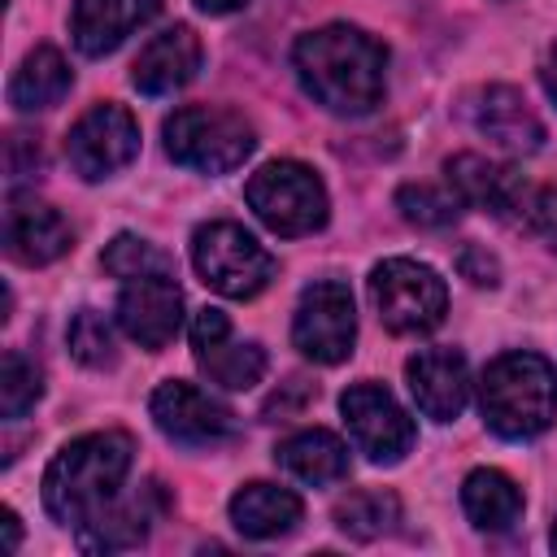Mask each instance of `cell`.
Returning <instances> with one entry per match:
<instances>
[{
    "mask_svg": "<svg viewBox=\"0 0 557 557\" xmlns=\"http://www.w3.org/2000/svg\"><path fill=\"white\" fill-rule=\"evenodd\" d=\"M292 65L300 87L339 117H361L383 100V74H387V48L344 22L318 26L296 39Z\"/></svg>",
    "mask_w": 557,
    "mask_h": 557,
    "instance_id": "cell-1",
    "label": "cell"
},
{
    "mask_svg": "<svg viewBox=\"0 0 557 557\" xmlns=\"http://www.w3.org/2000/svg\"><path fill=\"white\" fill-rule=\"evenodd\" d=\"M135 444L126 431H91L70 440L44 470V509L61 527L91 522L126 483Z\"/></svg>",
    "mask_w": 557,
    "mask_h": 557,
    "instance_id": "cell-2",
    "label": "cell"
},
{
    "mask_svg": "<svg viewBox=\"0 0 557 557\" xmlns=\"http://www.w3.org/2000/svg\"><path fill=\"white\" fill-rule=\"evenodd\" d=\"M483 422L505 440H531L557 418V370L540 352H500L479 379Z\"/></svg>",
    "mask_w": 557,
    "mask_h": 557,
    "instance_id": "cell-3",
    "label": "cell"
},
{
    "mask_svg": "<svg viewBox=\"0 0 557 557\" xmlns=\"http://www.w3.org/2000/svg\"><path fill=\"white\" fill-rule=\"evenodd\" d=\"M165 152L170 161L200 170V174H226L244 165V157L257 148V135L244 113L222 104H187L165 117Z\"/></svg>",
    "mask_w": 557,
    "mask_h": 557,
    "instance_id": "cell-4",
    "label": "cell"
},
{
    "mask_svg": "<svg viewBox=\"0 0 557 557\" xmlns=\"http://www.w3.org/2000/svg\"><path fill=\"white\" fill-rule=\"evenodd\" d=\"M244 200L283 239L322 231L326 226V213H331V200H326L322 178L309 165H300V161H270V165H261L248 178Z\"/></svg>",
    "mask_w": 557,
    "mask_h": 557,
    "instance_id": "cell-5",
    "label": "cell"
},
{
    "mask_svg": "<svg viewBox=\"0 0 557 557\" xmlns=\"http://www.w3.org/2000/svg\"><path fill=\"white\" fill-rule=\"evenodd\" d=\"M191 261L196 274L231 300H248L257 296L270 278H274V257L257 244L252 231H244L239 222H205L191 235Z\"/></svg>",
    "mask_w": 557,
    "mask_h": 557,
    "instance_id": "cell-6",
    "label": "cell"
},
{
    "mask_svg": "<svg viewBox=\"0 0 557 557\" xmlns=\"http://www.w3.org/2000/svg\"><path fill=\"white\" fill-rule=\"evenodd\" d=\"M370 296L392 335H426L448 313V287L444 278L409 257H387L370 274Z\"/></svg>",
    "mask_w": 557,
    "mask_h": 557,
    "instance_id": "cell-7",
    "label": "cell"
},
{
    "mask_svg": "<svg viewBox=\"0 0 557 557\" xmlns=\"http://www.w3.org/2000/svg\"><path fill=\"white\" fill-rule=\"evenodd\" d=\"M292 339L309 361L339 366L352 352V339H357V309H352L348 283H339V278L309 283L296 300Z\"/></svg>",
    "mask_w": 557,
    "mask_h": 557,
    "instance_id": "cell-8",
    "label": "cell"
},
{
    "mask_svg": "<svg viewBox=\"0 0 557 557\" xmlns=\"http://www.w3.org/2000/svg\"><path fill=\"white\" fill-rule=\"evenodd\" d=\"M139 152V122L131 117V109L104 100V104H91L65 135V157L74 165L78 178L87 183H100V178H113L117 170H126Z\"/></svg>",
    "mask_w": 557,
    "mask_h": 557,
    "instance_id": "cell-9",
    "label": "cell"
},
{
    "mask_svg": "<svg viewBox=\"0 0 557 557\" xmlns=\"http://www.w3.org/2000/svg\"><path fill=\"white\" fill-rule=\"evenodd\" d=\"M339 413H344V422L352 431V444L374 466H396L418 440L413 418L400 409V400L383 383H352L339 396Z\"/></svg>",
    "mask_w": 557,
    "mask_h": 557,
    "instance_id": "cell-10",
    "label": "cell"
},
{
    "mask_svg": "<svg viewBox=\"0 0 557 557\" xmlns=\"http://www.w3.org/2000/svg\"><path fill=\"white\" fill-rule=\"evenodd\" d=\"M148 413L157 422V431L174 444H187V448H209V444H222L235 435V413L213 400L209 392H200L196 383H183V379H170L152 392L148 400Z\"/></svg>",
    "mask_w": 557,
    "mask_h": 557,
    "instance_id": "cell-11",
    "label": "cell"
},
{
    "mask_svg": "<svg viewBox=\"0 0 557 557\" xmlns=\"http://www.w3.org/2000/svg\"><path fill=\"white\" fill-rule=\"evenodd\" d=\"M191 348H196V366L209 383L226 387V392H248L252 383H261L265 374V348L252 339H231V322L222 309H200L191 322Z\"/></svg>",
    "mask_w": 557,
    "mask_h": 557,
    "instance_id": "cell-12",
    "label": "cell"
},
{
    "mask_svg": "<svg viewBox=\"0 0 557 557\" xmlns=\"http://www.w3.org/2000/svg\"><path fill=\"white\" fill-rule=\"evenodd\" d=\"M74 248L70 222L30 191H9L4 205V252L22 265H48Z\"/></svg>",
    "mask_w": 557,
    "mask_h": 557,
    "instance_id": "cell-13",
    "label": "cell"
},
{
    "mask_svg": "<svg viewBox=\"0 0 557 557\" xmlns=\"http://www.w3.org/2000/svg\"><path fill=\"white\" fill-rule=\"evenodd\" d=\"M444 174H448V187L457 191L461 205L487 209V213H496L505 222H522L531 187L513 165H496V161H487L479 152H461V157H453L444 165Z\"/></svg>",
    "mask_w": 557,
    "mask_h": 557,
    "instance_id": "cell-14",
    "label": "cell"
},
{
    "mask_svg": "<svg viewBox=\"0 0 557 557\" xmlns=\"http://www.w3.org/2000/svg\"><path fill=\"white\" fill-rule=\"evenodd\" d=\"M117 326L148 352L165 348L183 326V292L174 278H131L117 296Z\"/></svg>",
    "mask_w": 557,
    "mask_h": 557,
    "instance_id": "cell-15",
    "label": "cell"
},
{
    "mask_svg": "<svg viewBox=\"0 0 557 557\" xmlns=\"http://www.w3.org/2000/svg\"><path fill=\"white\" fill-rule=\"evenodd\" d=\"M165 509V492L161 483H144L131 496H113L91 522L78 527V548L83 553H122V548H139L152 531V522Z\"/></svg>",
    "mask_w": 557,
    "mask_h": 557,
    "instance_id": "cell-16",
    "label": "cell"
},
{
    "mask_svg": "<svg viewBox=\"0 0 557 557\" xmlns=\"http://www.w3.org/2000/svg\"><path fill=\"white\" fill-rule=\"evenodd\" d=\"M409 392L418 409L435 422H453L470 400V370L457 348H422L405 361Z\"/></svg>",
    "mask_w": 557,
    "mask_h": 557,
    "instance_id": "cell-17",
    "label": "cell"
},
{
    "mask_svg": "<svg viewBox=\"0 0 557 557\" xmlns=\"http://www.w3.org/2000/svg\"><path fill=\"white\" fill-rule=\"evenodd\" d=\"M200 70V39L191 26H170L144 44V52L131 65V83L139 96H174L183 91Z\"/></svg>",
    "mask_w": 557,
    "mask_h": 557,
    "instance_id": "cell-18",
    "label": "cell"
},
{
    "mask_svg": "<svg viewBox=\"0 0 557 557\" xmlns=\"http://www.w3.org/2000/svg\"><path fill=\"white\" fill-rule=\"evenodd\" d=\"M157 13H161V0H74L70 35L83 57H104L126 35L148 26Z\"/></svg>",
    "mask_w": 557,
    "mask_h": 557,
    "instance_id": "cell-19",
    "label": "cell"
},
{
    "mask_svg": "<svg viewBox=\"0 0 557 557\" xmlns=\"http://www.w3.org/2000/svg\"><path fill=\"white\" fill-rule=\"evenodd\" d=\"M474 126L505 152H535L544 144L540 117L527 109V100L513 87H487L474 100Z\"/></svg>",
    "mask_w": 557,
    "mask_h": 557,
    "instance_id": "cell-20",
    "label": "cell"
},
{
    "mask_svg": "<svg viewBox=\"0 0 557 557\" xmlns=\"http://www.w3.org/2000/svg\"><path fill=\"white\" fill-rule=\"evenodd\" d=\"M305 505L292 487H278V483H244L235 496H231V522L239 535L248 540H274V535H287L296 522H300Z\"/></svg>",
    "mask_w": 557,
    "mask_h": 557,
    "instance_id": "cell-21",
    "label": "cell"
},
{
    "mask_svg": "<svg viewBox=\"0 0 557 557\" xmlns=\"http://www.w3.org/2000/svg\"><path fill=\"white\" fill-rule=\"evenodd\" d=\"M274 461H278L292 479H300V483H309V487L348 479V448H344L339 435H331V431H322V426L287 435V440L274 448Z\"/></svg>",
    "mask_w": 557,
    "mask_h": 557,
    "instance_id": "cell-22",
    "label": "cell"
},
{
    "mask_svg": "<svg viewBox=\"0 0 557 557\" xmlns=\"http://www.w3.org/2000/svg\"><path fill=\"white\" fill-rule=\"evenodd\" d=\"M461 509L479 531H509L522 518V487L505 470H470L461 483Z\"/></svg>",
    "mask_w": 557,
    "mask_h": 557,
    "instance_id": "cell-23",
    "label": "cell"
},
{
    "mask_svg": "<svg viewBox=\"0 0 557 557\" xmlns=\"http://www.w3.org/2000/svg\"><path fill=\"white\" fill-rule=\"evenodd\" d=\"M74 87V70L65 65V57L57 52V48H35L22 65H17V74H13V83H9V104L17 109V113H35V109H52V104H61L65 100V91Z\"/></svg>",
    "mask_w": 557,
    "mask_h": 557,
    "instance_id": "cell-24",
    "label": "cell"
},
{
    "mask_svg": "<svg viewBox=\"0 0 557 557\" xmlns=\"http://www.w3.org/2000/svg\"><path fill=\"white\" fill-rule=\"evenodd\" d=\"M400 522V500L383 487H361V492H348L339 505H335V527L352 540H379L387 535L392 527Z\"/></svg>",
    "mask_w": 557,
    "mask_h": 557,
    "instance_id": "cell-25",
    "label": "cell"
},
{
    "mask_svg": "<svg viewBox=\"0 0 557 557\" xmlns=\"http://www.w3.org/2000/svg\"><path fill=\"white\" fill-rule=\"evenodd\" d=\"M100 265L113 274V278H174V261L170 252H161L157 244L139 239V235H117L104 252H100Z\"/></svg>",
    "mask_w": 557,
    "mask_h": 557,
    "instance_id": "cell-26",
    "label": "cell"
},
{
    "mask_svg": "<svg viewBox=\"0 0 557 557\" xmlns=\"http://www.w3.org/2000/svg\"><path fill=\"white\" fill-rule=\"evenodd\" d=\"M396 209H400V218H405V222H413V226L444 231V226H453V222H457V213H461L466 205L457 200V191H453V187L405 183V187L396 191Z\"/></svg>",
    "mask_w": 557,
    "mask_h": 557,
    "instance_id": "cell-27",
    "label": "cell"
},
{
    "mask_svg": "<svg viewBox=\"0 0 557 557\" xmlns=\"http://www.w3.org/2000/svg\"><path fill=\"white\" fill-rule=\"evenodd\" d=\"M65 344H70V357L87 370H104L117 361V344H113V326L104 322V313L96 309H78L65 326Z\"/></svg>",
    "mask_w": 557,
    "mask_h": 557,
    "instance_id": "cell-28",
    "label": "cell"
},
{
    "mask_svg": "<svg viewBox=\"0 0 557 557\" xmlns=\"http://www.w3.org/2000/svg\"><path fill=\"white\" fill-rule=\"evenodd\" d=\"M39 396H44V374H39V366L9 348L4 361H0V413H4V418H22L26 409H35Z\"/></svg>",
    "mask_w": 557,
    "mask_h": 557,
    "instance_id": "cell-29",
    "label": "cell"
},
{
    "mask_svg": "<svg viewBox=\"0 0 557 557\" xmlns=\"http://www.w3.org/2000/svg\"><path fill=\"white\" fill-rule=\"evenodd\" d=\"M522 226H527V231H535L548 248H557V183H548V187H531V200H527Z\"/></svg>",
    "mask_w": 557,
    "mask_h": 557,
    "instance_id": "cell-30",
    "label": "cell"
},
{
    "mask_svg": "<svg viewBox=\"0 0 557 557\" xmlns=\"http://www.w3.org/2000/svg\"><path fill=\"white\" fill-rule=\"evenodd\" d=\"M457 270H461V278H470L474 287H496V278H500L496 257H492L487 248H479V244H466V248L457 252Z\"/></svg>",
    "mask_w": 557,
    "mask_h": 557,
    "instance_id": "cell-31",
    "label": "cell"
},
{
    "mask_svg": "<svg viewBox=\"0 0 557 557\" xmlns=\"http://www.w3.org/2000/svg\"><path fill=\"white\" fill-rule=\"evenodd\" d=\"M0 531H4L0 553H17V544H22V527H17V513H13V509L0 513Z\"/></svg>",
    "mask_w": 557,
    "mask_h": 557,
    "instance_id": "cell-32",
    "label": "cell"
},
{
    "mask_svg": "<svg viewBox=\"0 0 557 557\" xmlns=\"http://www.w3.org/2000/svg\"><path fill=\"white\" fill-rule=\"evenodd\" d=\"M540 78H544V91L557 100V44L548 48V61H544V70H540Z\"/></svg>",
    "mask_w": 557,
    "mask_h": 557,
    "instance_id": "cell-33",
    "label": "cell"
},
{
    "mask_svg": "<svg viewBox=\"0 0 557 557\" xmlns=\"http://www.w3.org/2000/svg\"><path fill=\"white\" fill-rule=\"evenodd\" d=\"M205 13H235V9H244L248 0H196Z\"/></svg>",
    "mask_w": 557,
    "mask_h": 557,
    "instance_id": "cell-34",
    "label": "cell"
},
{
    "mask_svg": "<svg viewBox=\"0 0 557 557\" xmlns=\"http://www.w3.org/2000/svg\"><path fill=\"white\" fill-rule=\"evenodd\" d=\"M548 544H553V553H557V518H553V531H548Z\"/></svg>",
    "mask_w": 557,
    "mask_h": 557,
    "instance_id": "cell-35",
    "label": "cell"
}]
</instances>
